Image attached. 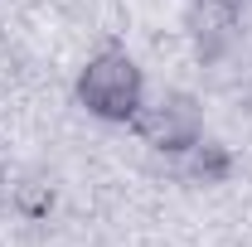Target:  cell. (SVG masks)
<instances>
[{"instance_id":"1","label":"cell","mask_w":252,"mask_h":247,"mask_svg":"<svg viewBox=\"0 0 252 247\" xmlns=\"http://www.w3.org/2000/svg\"><path fill=\"white\" fill-rule=\"evenodd\" d=\"M78 107L112 126H131L146 107V73L126 49H97L78 73Z\"/></svg>"},{"instance_id":"2","label":"cell","mask_w":252,"mask_h":247,"mask_svg":"<svg viewBox=\"0 0 252 247\" xmlns=\"http://www.w3.org/2000/svg\"><path fill=\"white\" fill-rule=\"evenodd\" d=\"M136 136L160 155H180L194 151L199 141H204V107L194 102L189 93H160L156 102H146L141 112H136Z\"/></svg>"},{"instance_id":"3","label":"cell","mask_w":252,"mask_h":247,"mask_svg":"<svg viewBox=\"0 0 252 247\" xmlns=\"http://www.w3.org/2000/svg\"><path fill=\"white\" fill-rule=\"evenodd\" d=\"M233 30H238V15L228 0H204V10H194V44L204 59H219L233 44Z\"/></svg>"},{"instance_id":"4","label":"cell","mask_w":252,"mask_h":247,"mask_svg":"<svg viewBox=\"0 0 252 247\" xmlns=\"http://www.w3.org/2000/svg\"><path fill=\"white\" fill-rule=\"evenodd\" d=\"M180 175H185L189 185H223L233 175V155L223 151L219 141H199L194 151L180 155Z\"/></svg>"}]
</instances>
